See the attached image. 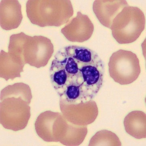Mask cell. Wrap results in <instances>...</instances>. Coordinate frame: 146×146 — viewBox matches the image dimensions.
Instances as JSON below:
<instances>
[{
  "label": "cell",
  "mask_w": 146,
  "mask_h": 146,
  "mask_svg": "<svg viewBox=\"0 0 146 146\" xmlns=\"http://www.w3.org/2000/svg\"><path fill=\"white\" fill-rule=\"evenodd\" d=\"M26 7L31 22L42 27L63 25L74 14L70 1H28Z\"/></svg>",
  "instance_id": "cell-1"
},
{
  "label": "cell",
  "mask_w": 146,
  "mask_h": 146,
  "mask_svg": "<svg viewBox=\"0 0 146 146\" xmlns=\"http://www.w3.org/2000/svg\"><path fill=\"white\" fill-rule=\"evenodd\" d=\"M145 17L143 11L135 7L127 6L113 19L111 29L112 36L119 44L133 43L144 30Z\"/></svg>",
  "instance_id": "cell-2"
},
{
  "label": "cell",
  "mask_w": 146,
  "mask_h": 146,
  "mask_svg": "<svg viewBox=\"0 0 146 146\" xmlns=\"http://www.w3.org/2000/svg\"><path fill=\"white\" fill-rule=\"evenodd\" d=\"M108 68L110 77L121 85L133 83L141 72L137 56L132 52L123 50L112 54L110 58Z\"/></svg>",
  "instance_id": "cell-3"
},
{
  "label": "cell",
  "mask_w": 146,
  "mask_h": 146,
  "mask_svg": "<svg viewBox=\"0 0 146 146\" xmlns=\"http://www.w3.org/2000/svg\"><path fill=\"white\" fill-rule=\"evenodd\" d=\"M94 31V24L87 15L78 11L77 15L61 29L65 38L72 42H83L89 40Z\"/></svg>",
  "instance_id": "cell-4"
},
{
  "label": "cell",
  "mask_w": 146,
  "mask_h": 146,
  "mask_svg": "<svg viewBox=\"0 0 146 146\" xmlns=\"http://www.w3.org/2000/svg\"><path fill=\"white\" fill-rule=\"evenodd\" d=\"M126 1L97 0L93 4V10L100 23L110 29L113 19L123 8L128 6Z\"/></svg>",
  "instance_id": "cell-5"
},
{
  "label": "cell",
  "mask_w": 146,
  "mask_h": 146,
  "mask_svg": "<svg viewBox=\"0 0 146 146\" xmlns=\"http://www.w3.org/2000/svg\"><path fill=\"white\" fill-rule=\"evenodd\" d=\"M145 113L141 111H132L124 120V125L128 134L136 139L146 138Z\"/></svg>",
  "instance_id": "cell-6"
},
{
  "label": "cell",
  "mask_w": 146,
  "mask_h": 146,
  "mask_svg": "<svg viewBox=\"0 0 146 146\" xmlns=\"http://www.w3.org/2000/svg\"><path fill=\"white\" fill-rule=\"evenodd\" d=\"M50 77L53 87L61 97L68 85V76L63 63L56 58L52 62Z\"/></svg>",
  "instance_id": "cell-7"
},
{
  "label": "cell",
  "mask_w": 146,
  "mask_h": 146,
  "mask_svg": "<svg viewBox=\"0 0 146 146\" xmlns=\"http://www.w3.org/2000/svg\"><path fill=\"white\" fill-rule=\"evenodd\" d=\"M16 5H14L13 8H11V5H4V8L1 5V26L3 29L9 30L16 29L19 27L23 19L21 4L16 8H14Z\"/></svg>",
  "instance_id": "cell-8"
}]
</instances>
